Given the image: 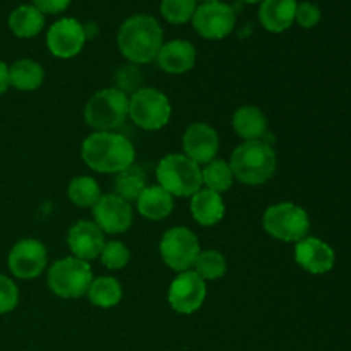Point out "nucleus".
<instances>
[{
  "instance_id": "12",
  "label": "nucleus",
  "mask_w": 351,
  "mask_h": 351,
  "mask_svg": "<svg viewBox=\"0 0 351 351\" xmlns=\"http://www.w3.org/2000/svg\"><path fill=\"white\" fill-rule=\"evenodd\" d=\"M47 249L40 240L23 239L14 243L7 257L10 273L19 280H34L47 267Z\"/></svg>"
},
{
  "instance_id": "37",
  "label": "nucleus",
  "mask_w": 351,
  "mask_h": 351,
  "mask_svg": "<svg viewBox=\"0 0 351 351\" xmlns=\"http://www.w3.org/2000/svg\"><path fill=\"white\" fill-rule=\"evenodd\" d=\"M240 2H245V3H257V2H263V0H240Z\"/></svg>"
},
{
  "instance_id": "27",
  "label": "nucleus",
  "mask_w": 351,
  "mask_h": 351,
  "mask_svg": "<svg viewBox=\"0 0 351 351\" xmlns=\"http://www.w3.org/2000/svg\"><path fill=\"white\" fill-rule=\"evenodd\" d=\"M233 180H235V177H233L228 161L215 158L202 168V185H206V189H209V191L223 194V192L230 191Z\"/></svg>"
},
{
  "instance_id": "21",
  "label": "nucleus",
  "mask_w": 351,
  "mask_h": 351,
  "mask_svg": "<svg viewBox=\"0 0 351 351\" xmlns=\"http://www.w3.org/2000/svg\"><path fill=\"white\" fill-rule=\"evenodd\" d=\"M137 211L143 218L161 221L173 211V195L160 185H149L137 197Z\"/></svg>"
},
{
  "instance_id": "14",
  "label": "nucleus",
  "mask_w": 351,
  "mask_h": 351,
  "mask_svg": "<svg viewBox=\"0 0 351 351\" xmlns=\"http://www.w3.org/2000/svg\"><path fill=\"white\" fill-rule=\"evenodd\" d=\"M88 34L84 26L74 17H64L50 26L47 33V47L57 58H72L81 53Z\"/></svg>"
},
{
  "instance_id": "18",
  "label": "nucleus",
  "mask_w": 351,
  "mask_h": 351,
  "mask_svg": "<svg viewBox=\"0 0 351 351\" xmlns=\"http://www.w3.org/2000/svg\"><path fill=\"white\" fill-rule=\"evenodd\" d=\"M195 48L191 41L171 40L163 43L161 50L158 51L156 62L161 71L168 74H185L195 65Z\"/></svg>"
},
{
  "instance_id": "24",
  "label": "nucleus",
  "mask_w": 351,
  "mask_h": 351,
  "mask_svg": "<svg viewBox=\"0 0 351 351\" xmlns=\"http://www.w3.org/2000/svg\"><path fill=\"white\" fill-rule=\"evenodd\" d=\"M45 26V14L34 5H19L9 16V27L17 38H34Z\"/></svg>"
},
{
  "instance_id": "13",
  "label": "nucleus",
  "mask_w": 351,
  "mask_h": 351,
  "mask_svg": "<svg viewBox=\"0 0 351 351\" xmlns=\"http://www.w3.org/2000/svg\"><path fill=\"white\" fill-rule=\"evenodd\" d=\"M93 218L103 233H125L132 226V206L117 194H105L93 206Z\"/></svg>"
},
{
  "instance_id": "31",
  "label": "nucleus",
  "mask_w": 351,
  "mask_h": 351,
  "mask_svg": "<svg viewBox=\"0 0 351 351\" xmlns=\"http://www.w3.org/2000/svg\"><path fill=\"white\" fill-rule=\"evenodd\" d=\"M113 88L122 91L123 95L132 96L143 88V72L134 64H125L119 67L113 74Z\"/></svg>"
},
{
  "instance_id": "20",
  "label": "nucleus",
  "mask_w": 351,
  "mask_h": 351,
  "mask_svg": "<svg viewBox=\"0 0 351 351\" xmlns=\"http://www.w3.org/2000/svg\"><path fill=\"white\" fill-rule=\"evenodd\" d=\"M191 213L201 226H215L225 216V201L221 194L204 187L191 197Z\"/></svg>"
},
{
  "instance_id": "25",
  "label": "nucleus",
  "mask_w": 351,
  "mask_h": 351,
  "mask_svg": "<svg viewBox=\"0 0 351 351\" xmlns=\"http://www.w3.org/2000/svg\"><path fill=\"white\" fill-rule=\"evenodd\" d=\"M88 298L95 307L99 308H112L120 304L122 300V285L117 278L112 276H99L93 280L91 287L88 290Z\"/></svg>"
},
{
  "instance_id": "9",
  "label": "nucleus",
  "mask_w": 351,
  "mask_h": 351,
  "mask_svg": "<svg viewBox=\"0 0 351 351\" xmlns=\"http://www.w3.org/2000/svg\"><path fill=\"white\" fill-rule=\"evenodd\" d=\"M160 254L163 263L177 273L194 267L201 254V245L194 233L185 226H173L167 230L160 240Z\"/></svg>"
},
{
  "instance_id": "22",
  "label": "nucleus",
  "mask_w": 351,
  "mask_h": 351,
  "mask_svg": "<svg viewBox=\"0 0 351 351\" xmlns=\"http://www.w3.org/2000/svg\"><path fill=\"white\" fill-rule=\"evenodd\" d=\"M233 130L243 141L264 139L267 134V119L261 108L254 105L240 106L233 113Z\"/></svg>"
},
{
  "instance_id": "11",
  "label": "nucleus",
  "mask_w": 351,
  "mask_h": 351,
  "mask_svg": "<svg viewBox=\"0 0 351 351\" xmlns=\"http://www.w3.org/2000/svg\"><path fill=\"white\" fill-rule=\"evenodd\" d=\"M206 281L195 271H184L173 278L168 288V304L177 314L191 315L202 307L206 300Z\"/></svg>"
},
{
  "instance_id": "17",
  "label": "nucleus",
  "mask_w": 351,
  "mask_h": 351,
  "mask_svg": "<svg viewBox=\"0 0 351 351\" xmlns=\"http://www.w3.org/2000/svg\"><path fill=\"white\" fill-rule=\"evenodd\" d=\"M105 243V233L96 226L95 221H88V219L72 225L67 233V245L72 256L86 263L99 257Z\"/></svg>"
},
{
  "instance_id": "36",
  "label": "nucleus",
  "mask_w": 351,
  "mask_h": 351,
  "mask_svg": "<svg viewBox=\"0 0 351 351\" xmlns=\"http://www.w3.org/2000/svg\"><path fill=\"white\" fill-rule=\"evenodd\" d=\"M9 86V65L3 60H0V95L7 91Z\"/></svg>"
},
{
  "instance_id": "35",
  "label": "nucleus",
  "mask_w": 351,
  "mask_h": 351,
  "mask_svg": "<svg viewBox=\"0 0 351 351\" xmlns=\"http://www.w3.org/2000/svg\"><path fill=\"white\" fill-rule=\"evenodd\" d=\"M33 5L43 14H60L71 5V0H33Z\"/></svg>"
},
{
  "instance_id": "16",
  "label": "nucleus",
  "mask_w": 351,
  "mask_h": 351,
  "mask_svg": "<svg viewBox=\"0 0 351 351\" xmlns=\"http://www.w3.org/2000/svg\"><path fill=\"white\" fill-rule=\"evenodd\" d=\"M295 263L307 273L319 276L335 267L336 254L332 247L317 237H305L295 243Z\"/></svg>"
},
{
  "instance_id": "33",
  "label": "nucleus",
  "mask_w": 351,
  "mask_h": 351,
  "mask_svg": "<svg viewBox=\"0 0 351 351\" xmlns=\"http://www.w3.org/2000/svg\"><path fill=\"white\" fill-rule=\"evenodd\" d=\"M19 304V290L5 274H0V315L9 314Z\"/></svg>"
},
{
  "instance_id": "32",
  "label": "nucleus",
  "mask_w": 351,
  "mask_h": 351,
  "mask_svg": "<svg viewBox=\"0 0 351 351\" xmlns=\"http://www.w3.org/2000/svg\"><path fill=\"white\" fill-rule=\"evenodd\" d=\"M99 261L110 271L123 269L130 261V250L127 249L125 243L112 240V242L105 243L101 254H99Z\"/></svg>"
},
{
  "instance_id": "28",
  "label": "nucleus",
  "mask_w": 351,
  "mask_h": 351,
  "mask_svg": "<svg viewBox=\"0 0 351 351\" xmlns=\"http://www.w3.org/2000/svg\"><path fill=\"white\" fill-rule=\"evenodd\" d=\"M113 185H115V194L125 199L127 202L137 201L141 192L147 187L144 171L139 167H136V165H130L129 168L117 173L115 184Z\"/></svg>"
},
{
  "instance_id": "5",
  "label": "nucleus",
  "mask_w": 351,
  "mask_h": 351,
  "mask_svg": "<svg viewBox=\"0 0 351 351\" xmlns=\"http://www.w3.org/2000/svg\"><path fill=\"white\" fill-rule=\"evenodd\" d=\"M129 117V96L115 88L96 91L84 108V120L95 132H113Z\"/></svg>"
},
{
  "instance_id": "15",
  "label": "nucleus",
  "mask_w": 351,
  "mask_h": 351,
  "mask_svg": "<svg viewBox=\"0 0 351 351\" xmlns=\"http://www.w3.org/2000/svg\"><path fill=\"white\" fill-rule=\"evenodd\" d=\"M184 154L201 167L216 158L219 149V136L215 127L206 122H194L185 129L182 137Z\"/></svg>"
},
{
  "instance_id": "3",
  "label": "nucleus",
  "mask_w": 351,
  "mask_h": 351,
  "mask_svg": "<svg viewBox=\"0 0 351 351\" xmlns=\"http://www.w3.org/2000/svg\"><path fill=\"white\" fill-rule=\"evenodd\" d=\"M230 168L240 184L263 185L276 173L278 158L266 139L243 141L232 153Z\"/></svg>"
},
{
  "instance_id": "4",
  "label": "nucleus",
  "mask_w": 351,
  "mask_h": 351,
  "mask_svg": "<svg viewBox=\"0 0 351 351\" xmlns=\"http://www.w3.org/2000/svg\"><path fill=\"white\" fill-rule=\"evenodd\" d=\"M156 180L175 197H192L202 189V168L185 154H168L158 163Z\"/></svg>"
},
{
  "instance_id": "34",
  "label": "nucleus",
  "mask_w": 351,
  "mask_h": 351,
  "mask_svg": "<svg viewBox=\"0 0 351 351\" xmlns=\"http://www.w3.org/2000/svg\"><path fill=\"white\" fill-rule=\"evenodd\" d=\"M295 23L304 29H312L321 23V9L314 2H300L295 12Z\"/></svg>"
},
{
  "instance_id": "23",
  "label": "nucleus",
  "mask_w": 351,
  "mask_h": 351,
  "mask_svg": "<svg viewBox=\"0 0 351 351\" xmlns=\"http://www.w3.org/2000/svg\"><path fill=\"white\" fill-rule=\"evenodd\" d=\"M45 81V71L31 58L14 62L9 67V84L17 91H34Z\"/></svg>"
},
{
  "instance_id": "6",
  "label": "nucleus",
  "mask_w": 351,
  "mask_h": 351,
  "mask_svg": "<svg viewBox=\"0 0 351 351\" xmlns=\"http://www.w3.org/2000/svg\"><path fill=\"white\" fill-rule=\"evenodd\" d=\"M263 226L267 235L281 242L297 243L308 237L311 218L302 206L285 201L269 206L263 215Z\"/></svg>"
},
{
  "instance_id": "10",
  "label": "nucleus",
  "mask_w": 351,
  "mask_h": 351,
  "mask_svg": "<svg viewBox=\"0 0 351 351\" xmlns=\"http://www.w3.org/2000/svg\"><path fill=\"white\" fill-rule=\"evenodd\" d=\"M235 10L232 5L215 0V2H202L195 9L192 24L199 36L206 40H223L228 36L235 27Z\"/></svg>"
},
{
  "instance_id": "8",
  "label": "nucleus",
  "mask_w": 351,
  "mask_h": 351,
  "mask_svg": "<svg viewBox=\"0 0 351 351\" xmlns=\"http://www.w3.org/2000/svg\"><path fill=\"white\" fill-rule=\"evenodd\" d=\"M129 117L144 130H160L170 122L171 103L156 88H141L129 96Z\"/></svg>"
},
{
  "instance_id": "2",
  "label": "nucleus",
  "mask_w": 351,
  "mask_h": 351,
  "mask_svg": "<svg viewBox=\"0 0 351 351\" xmlns=\"http://www.w3.org/2000/svg\"><path fill=\"white\" fill-rule=\"evenodd\" d=\"M117 45L130 64H147L156 60L158 51L163 47V29L153 16L136 14L120 26Z\"/></svg>"
},
{
  "instance_id": "38",
  "label": "nucleus",
  "mask_w": 351,
  "mask_h": 351,
  "mask_svg": "<svg viewBox=\"0 0 351 351\" xmlns=\"http://www.w3.org/2000/svg\"><path fill=\"white\" fill-rule=\"evenodd\" d=\"M201 2H215V0H201Z\"/></svg>"
},
{
  "instance_id": "1",
  "label": "nucleus",
  "mask_w": 351,
  "mask_h": 351,
  "mask_svg": "<svg viewBox=\"0 0 351 351\" xmlns=\"http://www.w3.org/2000/svg\"><path fill=\"white\" fill-rule=\"evenodd\" d=\"M81 158L93 171L117 175L134 165L136 149L122 134L93 132L82 141Z\"/></svg>"
},
{
  "instance_id": "29",
  "label": "nucleus",
  "mask_w": 351,
  "mask_h": 351,
  "mask_svg": "<svg viewBox=\"0 0 351 351\" xmlns=\"http://www.w3.org/2000/svg\"><path fill=\"white\" fill-rule=\"evenodd\" d=\"M226 259L218 250H202L195 259L194 271L204 281L219 280L226 274Z\"/></svg>"
},
{
  "instance_id": "7",
  "label": "nucleus",
  "mask_w": 351,
  "mask_h": 351,
  "mask_svg": "<svg viewBox=\"0 0 351 351\" xmlns=\"http://www.w3.org/2000/svg\"><path fill=\"white\" fill-rule=\"evenodd\" d=\"M93 269L89 263L77 257H64L48 269V288L60 298H79L88 293L93 283Z\"/></svg>"
},
{
  "instance_id": "30",
  "label": "nucleus",
  "mask_w": 351,
  "mask_h": 351,
  "mask_svg": "<svg viewBox=\"0 0 351 351\" xmlns=\"http://www.w3.org/2000/svg\"><path fill=\"white\" fill-rule=\"evenodd\" d=\"M197 0H161V16L170 24H185L192 21Z\"/></svg>"
},
{
  "instance_id": "19",
  "label": "nucleus",
  "mask_w": 351,
  "mask_h": 351,
  "mask_svg": "<svg viewBox=\"0 0 351 351\" xmlns=\"http://www.w3.org/2000/svg\"><path fill=\"white\" fill-rule=\"evenodd\" d=\"M297 0H263L259 7V21L269 33H283L295 23Z\"/></svg>"
},
{
  "instance_id": "26",
  "label": "nucleus",
  "mask_w": 351,
  "mask_h": 351,
  "mask_svg": "<svg viewBox=\"0 0 351 351\" xmlns=\"http://www.w3.org/2000/svg\"><path fill=\"white\" fill-rule=\"evenodd\" d=\"M67 195L71 202L77 208H93L101 197L98 182L88 175H79L71 180L67 187Z\"/></svg>"
}]
</instances>
